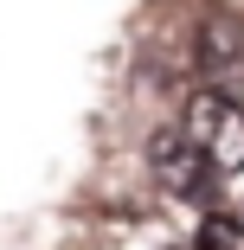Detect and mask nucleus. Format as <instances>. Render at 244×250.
I'll return each mask as SVG.
<instances>
[{
  "label": "nucleus",
  "instance_id": "nucleus-1",
  "mask_svg": "<svg viewBox=\"0 0 244 250\" xmlns=\"http://www.w3.org/2000/svg\"><path fill=\"white\" fill-rule=\"evenodd\" d=\"M180 128H186V141L200 147V154L231 180V173H244V103L231 90H200V96H186V116H180Z\"/></svg>",
  "mask_w": 244,
  "mask_h": 250
},
{
  "label": "nucleus",
  "instance_id": "nucleus-4",
  "mask_svg": "<svg viewBox=\"0 0 244 250\" xmlns=\"http://www.w3.org/2000/svg\"><path fill=\"white\" fill-rule=\"evenodd\" d=\"M200 250H244V218H231V212H206V225H200Z\"/></svg>",
  "mask_w": 244,
  "mask_h": 250
},
{
  "label": "nucleus",
  "instance_id": "nucleus-3",
  "mask_svg": "<svg viewBox=\"0 0 244 250\" xmlns=\"http://www.w3.org/2000/svg\"><path fill=\"white\" fill-rule=\"evenodd\" d=\"M193 64L212 90H244V20L238 13H206L193 39Z\"/></svg>",
  "mask_w": 244,
  "mask_h": 250
},
{
  "label": "nucleus",
  "instance_id": "nucleus-2",
  "mask_svg": "<svg viewBox=\"0 0 244 250\" xmlns=\"http://www.w3.org/2000/svg\"><path fill=\"white\" fill-rule=\"evenodd\" d=\"M148 167H155L161 192L186 199V206H206V199H212V186L225 180V173L200 154V147L186 141V128H161V135L148 141Z\"/></svg>",
  "mask_w": 244,
  "mask_h": 250
},
{
  "label": "nucleus",
  "instance_id": "nucleus-5",
  "mask_svg": "<svg viewBox=\"0 0 244 250\" xmlns=\"http://www.w3.org/2000/svg\"><path fill=\"white\" fill-rule=\"evenodd\" d=\"M193 250H200V244H193Z\"/></svg>",
  "mask_w": 244,
  "mask_h": 250
}]
</instances>
